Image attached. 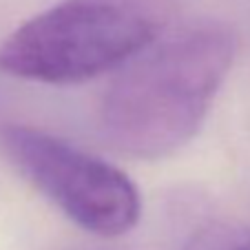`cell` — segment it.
I'll use <instances>...</instances> for the list:
<instances>
[{"mask_svg": "<svg viewBox=\"0 0 250 250\" xmlns=\"http://www.w3.org/2000/svg\"><path fill=\"white\" fill-rule=\"evenodd\" d=\"M0 148L33 188L86 232L120 237L140 219L135 184L102 157L27 124L0 128Z\"/></svg>", "mask_w": 250, "mask_h": 250, "instance_id": "3957f363", "label": "cell"}, {"mask_svg": "<svg viewBox=\"0 0 250 250\" xmlns=\"http://www.w3.org/2000/svg\"><path fill=\"white\" fill-rule=\"evenodd\" d=\"M182 250H250V228L228 222L199 226Z\"/></svg>", "mask_w": 250, "mask_h": 250, "instance_id": "277c9868", "label": "cell"}, {"mask_svg": "<svg viewBox=\"0 0 250 250\" xmlns=\"http://www.w3.org/2000/svg\"><path fill=\"white\" fill-rule=\"evenodd\" d=\"M175 14L177 0H62L0 44V71L40 84H80L151 49Z\"/></svg>", "mask_w": 250, "mask_h": 250, "instance_id": "7a4b0ae2", "label": "cell"}, {"mask_svg": "<svg viewBox=\"0 0 250 250\" xmlns=\"http://www.w3.org/2000/svg\"><path fill=\"white\" fill-rule=\"evenodd\" d=\"M237 51L222 22L186 24L120 69L98 111L102 137L135 160H162L186 146L206 120Z\"/></svg>", "mask_w": 250, "mask_h": 250, "instance_id": "6da1fadb", "label": "cell"}]
</instances>
